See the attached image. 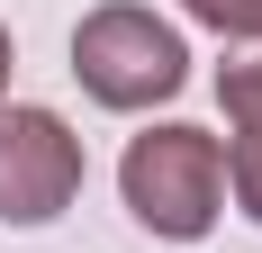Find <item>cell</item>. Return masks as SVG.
I'll use <instances>...</instances> for the list:
<instances>
[{
  "label": "cell",
  "mask_w": 262,
  "mask_h": 253,
  "mask_svg": "<svg viewBox=\"0 0 262 253\" xmlns=\"http://www.w3.org/2000/svg\"><path fill=\"white\" fill-rule=\"evenodd\" d=\"M118 190H127L145 235L199 244L217 226V199H226V145L208 126H145L127 145V163H118Z\"/></svg>",
  "instance_id": "6da1fadb"
},
{
  "label": "cell",
  "mask_w": 262,
  "mask_h": 253,
  "mask_svg": "<svg viewBox=\"0 0 262 253\" xmlns=\"http://www.w3.org/2000/svg\"><path fill=\"white\" fill-rule=\"evenodd\" d=\"M73 81L100 109H154V100H172L190 81V46L154 18V9L108 0V9H91V18L73 27Z\"/></svg>",
  "instance_id": "7a4b0ae2"
},
{
  "label": "cell",
  "mask_w": 262,
  "mask_h": 253,
  "mask_svg": "<svg viewBox=\"0 0 262 253\" xmlns=\"http://www.w3.org/2000/svg\"><path fill=\"white\" fill-rule=\"evenodd\" d=\"M81 190V136L54 109H0V226H46Z\"/></svg>",
  "instance_id": "3957f363"
},
{
  "label": "cell",
  "mask_w": 262,
  "mask_h": 253,
  "mask_svg": "<svg viewBox=\"0 0 262 253\" xmlns=\"http://www.w3.org/2000/svg\"><path fill=\"white\" fill-rule=\"evenodd\" d=\"M217 100L235 126H262V54H235V64H217Z\"/></svg>",
  "instance_id": "277c9868"
},
{
  "label": "cell",
  "mask_w": 262,
  "mask_h": 253,
  "mask_svg": "<svg viewBox=\"0 0 262 253\" xmlns=\"http://www.w3.org/2000/svg\"><path fill=\"white\" fill-rule=\"evenodd\" d=\"M226 181H235L244 217L262 226V126H235V145H226Z\"/></svg>",
  "instance_id": "5b68a950"
},
{
  "label": "cell",
  "mask_w": 262,
  "mask_h": 253,
  "mask_svg": "<svg viewBox=\"0 0 262 253\" xmlns=\"http://www.w3.org/2000/svg\"><path fill=\"white\" fill-rule=\"evenodd\" d=\"M199 27H217V36H253L262 46V0H181Z\"/></svg>",
  "instance_id": "8992f818"
},
{
  "label": "cell",
  "mask_w": 262,
  "mask_h": 253,
  "mask_svg": "<svg viewBox=\"0 0 262 253\" xmlns=\"http://www.w3.org/2000/svg\"><path fill=\"white\" fill-rule=\"evenodd\" d=\"M9 64H18V54H9V27H0V91H9Z\"/></svg>",
  "instance_id": "52a82bcc"
}]
</instances>
